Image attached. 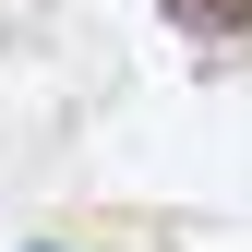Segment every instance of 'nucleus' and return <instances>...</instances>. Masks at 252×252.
I'll return each instance as SVG.
<instances>
[{"label": "nucleus", "instance_id": "nucleus-1", "mask_svg": "<svg viewBox=\"0 0 252 252\" xmlns=\"http://www.w3.org/2000/svg\"><path fill=\"white\" fill-rule=\"evenodd\" d=\"M168 12L192 24V36H240V24H252V0H168Z\"/></svg>", "mask_w": 252, "mask_h": 252}]
</instances>
